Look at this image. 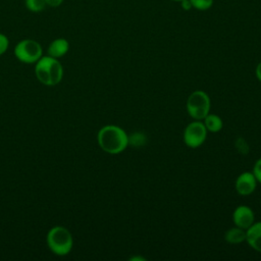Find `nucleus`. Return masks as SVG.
<instances>
[{"instance_id":"6e6552de","label":"nucleus","mask_w":261,"mask_h":261,"mask_svg":"<svg viewBox=\"0 0 261 261\" xmlns=\"http://www.w3.org/2000/svg\"><path fill=\"white\" fill-rule=\"evenodd\" d=\"M257 185V179L253 172H243L241 173L236 180V190L241 196H249L251 195Z\"/></svg>"},{"instance_id":"1a4fd4ad","label":"nucleus","mask_w":261,"mask_h":261,"mask_svg":"<svg viewBox=\"0 0 261 261\" xmlns=\"http://www.w3.org/2000/svg\"><path fill=\"white\" fill-rule=\"evenodd\" d=\"M246 241L250 247L261 253V221L253 223L246 229Z\"/></svg>"},{"instance_id":"a211bd4d","label":"nucleus","mask_w":261,"mask_h":261,"mask_svg":"<svg viewBox=\"0 0 261 261\" xmlns=\"http://www.w3.org/2000/svg\"><path fill=\"white\" fill-rule=\"evenodd\" d=\"M8 45H9V41L7 37L3 34H0V55H2L7 50Z\"/></svg>"},{"instance_id":"5701e85b","label":"nucleus","mask_w":261,"mask_h":261,"mask_svg":"<svg viewBox=\"0 0 261 261\" xmlns=\"http://www.w3.org/2000/svg\"><path fill=\"white\" fill-rule=\"evenodd\" d=\"M170 1H174V2H180L181 0H170Z\"/></svg>"},{"instance_id":"6ab92c4d","label":"nucleus","mask_w":261,"mask_h":261,"mask_svg":"<svg viewBox=\"0 0 261 261\" xmlns=\"http://www.w3.org/2000/svg\"><path fill=\"white\" fill-rule=\"evenodd\" d=\"M179 4H180V7L184 9V10H186V11H189V10H191L193 7H192V3H191V1L190 0H181L180 2H179Z\"/></svg>"},{"instance_id":"4be33fe9","label":"nucleus","mask_w":261,"mask_h":261,"mask_svg":"<svg viewBox=\"0 0 261 261\" xmlns=\"http://www.w3.org/2000/svg\"><path fill=\"white\" fill-rule=\"evenodd\" d=\"M130 260H140V261H144L145 258H143V257H134V258H132Z\"/></svg>"},{"instance_id":"dca6fc26","label":"nucleus","mask_w":261,"mask_h":261,"mask_svg":"<svg viewBox=\"0 0 261 261\" xmlns=\"http://www.w3.org/2000/svg\"><path fill=\"white\" fill-rule=\"evenodd\" d=\"M234 146H236V149L238 150V152L240 154H242V155H246L249 152V150H250L249 145L245 141L244 138H238L236 140V142H234Z\"/></svg>"},{"instance_id":"39448f33","label":"nucleus","mask_w":261,"mask_h":261,"mask_svg":"<svg viewBox=\"0 0 261 261\" xmlns=\"http://www.w3.org/2000/svg\"><path fill=\"white\" fill-rule=\"evenodd\" d=\"M42 52L41 45L31 39L20 41L14 48L15 57L24 63L37 62L42 57Z\"/></svg>"},{"instance_id":"0eeeda50","label":"nucleus","mask_w":261,"mask_h":261,"mask_svg":"<svg viewBox=\"0 0 261 261\" xmlns=\"http://www.w3.org/2000/svg\"><path fill=\"white\" fill-rule=\"evenodd\" d=\"M254 212L253 210L245 205H241L237 207L232 213V220L236 226L241 227L243 229L249 228L254 223Z\"/></svg>"},{"instance_id":"7ed1b4c3","label":"nucleus","mask_w":261,"mask_h":261,"mask_svg":"<svg viewBox=\"0 0 261 261\" xmlns=\"http://www.w3.org/2000/svg\"><path fill=\"white\" fill-rule=\"evenodd\" d=\"M47 245L54 254L64 256L72 249L71 233L63 226H54L47 234Z\"/></svg>"},{"instance_id":"20e7f679","label":"nucleus","mask_w":261,"mask_h":261,"mask_svg":"<svg viewBox=\"0 0 261 261\" xmlns=\"http://www.w3.org/2000/svg\"><path fill=\"white\" fill-rule=\"evenodd\" d=\"M210 98L207 93L201 90L193 92L187 100V111L195 120L204 119L210 111Z\"/></svg>"},{"instance_id":"423d86ee","label":"nucleus","mask_w":261,"mask_h":261,"mask_svg":"<svg viewBox=\"0 0 261 261\" xmlns=\"http://www.w3.org/2000/svg\"><path fill=\"white\" fill-rule=\"evenodd\" d=\"M207 129L201 120H195L187 125L184 130V142L190 148L200 147L206 140Z\"/></svg>"},{"instance_id":"ddd939ff","label":"nucleus","mask_w":261,"mask_h":261,"mask_svg":"<svg viewBox=\"0 0 261 261\" xmlns=\"http://www.w3.org/2000/svg\"><path fill=\"white\" fill-rule=\"evenodd\" d=\"M147 138L143 133H135L128 136V145H132L134 147H142L146 144Z\"/></svg>"},{"instance_id":"f257e3e1","label":"nucleus","mask_w":261,"mask_h":261,"mask_svg":"<svg viewBox=\"0 0 261 261\" xmlns=\"http://www.w3.org/2000/svg\"><path fill=\"white\" fill-rule=\"evenodd\" d=\"M100 148L109 154H118L128 146L127 134L117 125H105L97 136Z\"/></svg>"},{"instance_id":"4468645a","label":"nucleus","mask_w":261,"mask_h":261,"mask_svg":"<svg viewBox=\"0 0 261 261\" xmlns=\"http://www.w3.org/2000/svg\"><path fill=\"white\" fill-rule=\"evenodd\" d=\"M45 0H25L27 8L32 12H40L46 7Z\"/></svg>"},{"instance_id":"f8f14e48","label":"nucleus","mask_w":261,"mask_h":261,"mask_svg":"<svg viewBox=\"0 0 261 261\" xmlns=\"http://www.w3.org/2000/svg\"><path fill=\"white\" fill-rule=\"evenodd\" d=\"M203 123H204L207 132H210V133H217L223 126L221 118L216 114H208L204 118Z\"/></svg>"},{"instance_id":"9d476101","label":"nucleus","mask_w":261,"mask_h":261,"mask_svg":"<svg viewBox=\"0 0 261 261\" xmlns=\"http://www.w3.org/2000/svg\"><path fill=\"white\" fill-rule=\"evenodd\" d=\"M69 49V44L65 39L59 38L54 40L48 47V54L51 57L58 58L67 53Z\"/></svg>"},{"instance_id":"412c9836","label":"nucleus","mask_w":261,"mask_h":261,"mask_svg":"<svg viewBox=\"0 0 261 261\" xmlns=\"http://www.w3.org/2000/svg\"><path fill=\"white\" fill-rule=\"evenodd\" d=\"M256 76L261 82V62L256 67Z\"/></svg>"},{"instance_id":"2eb2a0df","label":"nucleus","mask_w":261,"mask_h":261,"mask_svg":"<svg viewBox=\"0 0 261 261\" xmlns=\"http://www.w3.org/2000/svg\"><path fill=\"white\" fill-rule=\"evenodd\" d=\"M192 3V7L194 9L205 11L212 7L214 0H190Z\"/></svg>"},{"instance_id":"f3484780","label":"nucleus","mask_w":261,"mask_h":261,"mask_svg":"<svg viewBox=\"0 0 261 261\" xmlns=\"http://www.w3.org/2000/svg\"><path fill=\"white\" fill-rule=\"evenodd\" d=\"M253 173L257 179L261 184V157L255 162L254 167H253Z\"/></svg>"},{"instance_id":"9b49d317","label":"nucleus","mask_w":261,"mask_h":261,"mask_svg":"<svg viewBox=\"0 0 261 261\" xmlns=\"http://www.w3.org/2000/svg\"><path fill=\"white\" fill-rule=\"evenodd\" d=\"M224 240L232 245L243 243L244 241H246V229H243L238 226L231 227L225 232Z\"/></svg>"},{"instance_id":"f03ea898","label":"nucleus","mask_w":261,"mask_h":261,"mask_svg":"<svg viewBox=\"0 0 261 261\" xmlns=\"http://www.w3.org/2000/svg\"><path fill=\"white\" fill-rule=\"evenodd\" d=\"M37 79L44 85H57L63 76V68L57 58L51 56L41 57L35 68Z\"/></svg>"},{"instance_id":"aec40b11","label":"nucleus","mask_w":261,"mask_h":261,"mask_svg":"<svg viewBox=\"0 0 261 261\" xmlns=\"http://www.w3.org/2000/svg\"><path fill=\"white\" fill-rule=\"evenodd\" d=\"M45 1H46V4L51 7H58L63 2V0H45Z\"/></svg>"}]
</instances>
